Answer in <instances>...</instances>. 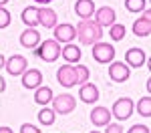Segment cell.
<instances>
[{
  "instance_id": "19",
  "label": "cell",
  "mask_w": 151,
  "mask_h": 133,
  "mask_svg": "<svg viewBox=\"0 0 151 133\" xmlns=\"http://www.w3.org/2000/svg\"><path fill=\"white\" fill-rule=\"evenodd\" d=\"M60 55L67 63H77V60H81V48L69 42L65 48H60Z\"/></svg>"
},
{
  "instance_id": "16",
  "label": "cell",
  "mask_w": 151,
  "mask_h": 133,
  "mask_svg": "<svg viewBox=\"0 0 151 133\" xmlns=\"http://www.w3.org/2000/svg\"><path fill=\"white\" fill-rule=\"evenodd\" d=\"M75 12H77V16H81L83 20L91 18L95 14V2L93 0H77L75 2Z\"/></svg>"
},
{
  "instance_id": "15",
  "label": "cell",
  "mask_w": 151,
  "mask_h": 133,
  "mask_svg": "<svg viewBox=\"0 0 151 133\" xmlns=\"http://www.w3.org/2000/svg\"><path fill=\"white\" fill-rule=\"evenodd\" d=\"M57 20V12L52 8H38V24H42L45 28H55Z\"/></svg>"
},
{
  "instance_id": "12",
  "label": "cell",
  "mask_w": 151,
  "mask_h": 133,
  "mask_svg": "<svg viewBox=\"0 0 151 133\" xmlns=\"http://www.w3.org/2000/svg\"><path fill=\"white\" fill-rule=\"evenodd\" d=\"M149 32H151V14H149V10H145L143 18H139V20L133 22V35L149 36Z\"/></svg>"
},
{
  "instance_id": "32",
  "label": "cell",
  "mask_w": 151,
  "mask_h": 133,
  "mask_svg": "<svg viewBox=\"0 0 151 133\" xmlns=\"http://www.w3.org/2000/svg\"><path fill=\"white\" fill-rule=\"evenodd\" d=\"M4 89H6V83H4V79H2V77H0V93H2V91H4Z\"/></svg>"
},
{
  "instance_id": "23",
  "label": "cell",
  "mask_w": 151,
  "mask_h": 133,
  "mask_svg": "<svg viewBox=\"0 0 151 133\" xmlns=\"http://www.w3.org/2000/svg\"><path fill=\"white\" fill-rule=\"evenodd\" d=\"M109 35L113 40H123L125 38V26L123 24H111L109 26Z\"/></svg>"
},
{
  "instance_id": "20",
  "label": "cell",
  "mask_w": 151,
  "mask_h": 133,
  "mask_svg": "<svg viewBox=\"0 0 151 133\" xmlns=\"http://www.w3.org/2000/svg\"><path fill=\"white\" fill-rule=\"evenodd\" d=\"M22 20L26 26H36L38 24V8H35V6H28V8H24L22 10Z\"/></svg>"
},
{
  "instance_id": "26",
  "label": "cell",
  "mask_w": 151,
  "mask_h": 133,
  "mask_svg": "<svg viewBox=\"0 0 151 133\" xmlns=\"http://www.w3.org/2000/svg\"><path fill=\"white\" fill-rule=\"evenodd\" d=\"M75 71H77V85L79 83H87V79H89V69H87L85 65H77Z\"/></svg>"
},
{
  "instance_id": "13",
  "label": "cell",
  "mask_w": 151,
  "mask_h": 133,
  "mask_svg": "<svg viewBox=\"0 0 151 133\" xmlns=\"http://www.w3.org/2000/svg\"><path fill=\"white\" fill-rule=\"evenodd\" d=\"M95 22L99 24L101 28L103 26H111V24H115V10L111 8V6H103V8H99L97 14H95Z\"/></svg>"
},
{
  "instance_id": "30",
  "label": "cell",
  "mask_w": 151,
  "mask_h": 133,
  "mask_svg": "<svg viewBox=\"0 0 151 133\" xmlns=\"http://www.w3.org/2000/svg\"><path fill=\"white\" fill-rule=\"evenodd\" d=\"M107 133H123V127L117 125V123H113V125L109 123V125H107Z\"/></svg>"
},
{
  "instance_id": "2",
  "label": "cell",
  "mask_w": 151,
  "mask_h": 133,
  "mask_svg": "<svg viewBox=\"0 0 151 133\" xmlns=\"http://www.w3.org/2000/svg\"><path fill=\"white\" fill-rule=\"evenodd\" d=\"M36 55H38L42 60H47V63H52V60L58 59V55H60V47H58V42L55 40V38H50V40H42V45L38 47Z\"/></svg>"
},
{
  "instance_id": "34",
  "label": "cell",
  "mask_w": 151,
  "mask_h": 133,
  "mask_svg": "<svg viewBox=\"0 0 151 133\" xmlns=\"http://www.w3.org/2000/svg\"><path fill=\"white\" fill-rule=\"evenodd\" d=\"M2 67H4V57L0 55V69H2Z\"/></svg>"
},
{
  "instance_id": "14",
  "label": "cell",
  "mask_w": 151,
  "mask_h": 133,
  "mask_svg": "<svg viewBox=\"0 0 151 133\" xmlns=\"http://www.w3.org/2000/svg\"><path fill=\"white\" fill-rule=\"evenodd\" d=\"M125 63H127V67H143L145 65V52L141 50V48H129L127 52H125Z\"/></svg>"
},
{
  "instance_id": "9",
  "label": "cell",
  "mask_w": 151,
  "mask_h": 133,
  "mask_svg": "<svg viewBox=\"0 0 151 133\" xmlns=\"http://www.w3.org/2000/svg\"><path fill=\"white\" fill-rule=\"evenodd\" d=\"M109 77H111V81H115V83H123V81L129 79V67L123 65V63H111V67H109Z\"/></svg>"
},
{
  "instance_id": "21",
  "label": "cell",
  "mask_w": 151,
  "mask_h": 133,
  "mask_svg": "<svg viewBox=\"0 0 151 133\" xmlns=\"http://www.w3.org/2000/svg\"><path fill=\"white\" fill-rule=\"evenodd\" d=\"M50 99H52V91H50L48 87H38V89H36V93H35V101L36 103L47 105Z\"/></svg>"
},
{
  "instance_id": "22",
  "label": "cell",
  "mask_w": 151,
  "mask_h": 133,
  "mask_svg": "<svg viewBox=\"0 0 151 133\" xmlns=\"http://www.w3.org/2000/svg\"><path fill=\"white\" fill-rule=\"evenodd\" d=\"M137 111L143 117H151V97H143L137 103Z\"/></svg>"
},
{
  "instance_id": "6",
  "label": "cell",
  "mask_w": 151,
  "mask_h": 133,
  "mask_svg": "<svg viewBox=\"0 0 151 133\" xmlns=\"http://www.w3.org/2000/svg\"><path fill=\"white\" fill-rule=\"evenodd\" d=\"M4 67H6L8 75H12V77H18V75H22V73L26 71L28 63H26V59H24L22 55H12L8 60H4Z\"/></svg>"
},
{
  "instance_id": "8",
  "label": "cell",
  "mask_w": 151,
  "mask_h": 133,
  "mask_svg": "<svg viewBox=\"0 0 151 133\" xmlns=\"http://www.w3.org/2000/svg\"><path fill=\"white\" fill-rule=\"evenodd\" d=\"M57 79L63 87H75L77 85V71H75V67H70V65L60 67L57 73Z\"/></svg>"
},
{
  "instance_id": "33",
  "label": "cell",
  "mask_w": 151,
  "mask_h": 133,
  "mask_svg": "<svg viewBox=\"0 0 151 133\" xmlns=\"http://www.w3.org/2000/svg\"><path fill=\"white\" fill-rule=\"evenodd\" d=\"M35 2H40V4H48V2H52V0H35Z\"/></svg>"
},
{
  "instance_id": "31",
  "label": "cell",
  "mask_w": 151,
  "mask_h": 133,
  "mask_svg": "<svg viewBox=\"0 0 151 133\" xmlns=\"http://www.w3.org/2000/svg\"><path fill=\"white\" fill-rule=\"evenodd\" d=\"M0 133H14L10 127H0Z\"/></svg>"
},
{
  "instance_id": "18",
  "label": "cell",
  "mask_w": 151,
  "mask_h": 133,
  "mask_svg": "<svg viewBox=\"0 0 151 133\" xmlns=\"http://www.w3.org/2000/svg\"><path fill=\"white\" fill-rule=\"evenodd\" d=\"M38 40H40V35L36 32L35 28H26L22 35H20V45L26 48H32L38 45Z\"/></svg>"
},
{
  "instance_id": "24",
  "label": "cell",
  "mask_w": 151,
  "mask_h": 133,
  "mask_svg": "<svg viewBox=\"0 0 151 133\" xmlns=\"http://www.w3.org/2000/svg\"><path fill=\"white\" fill-rule=\"evenodd\" d=\"M125 6H127L129 12H141V10H145L147 0H125Z\"/></svg>"
},
{
  "instance_id": "27",
  "label": "cell",
  "mask_w": 151,
  "mask_h": 133,
  "mask_svg": "<svg viewBox=\"0 0 151 133\" xmlns=\"http://www.w3.org/2000/svg\"><path fill=\"white\" fill-rule=\"evenodd\" d=\"M8 24H10V12L0 6V28H6Z\"/></svg>"
},
{
  "instance_id": "35",
  "label": "cell",
  "mask_w": 151,
  "mask_h": 133,
  "mask_svg": "<svg viewBox=\"0 0 151 133\" xmlns=\"http://www.w3.org/2000/svg\"><path fill=\"white\" fill-rule=\"evenodd\" d=\"M6 2H8V0H0V6H2V4H6Z\"/></svg>"
},
{
  "instance_id": "11",
  "label": "cell",
  "mask_w": 151,
  "mask_h": 133,
  "mask_svg": "<svg viewBox=\"0 0 151 133\" xmlns=\"http://www.w3.org/2000/svg\"><path fill=\"white\" fill-rule=\"evenodd\" d=\"M42 83V73L36 69H28L22 73V85L26 89H38Z\"/></svg>"
},
{
  "instance_id": "36",
  "label": "cell",
  "mask_w": 151,
  "mask_h": 133,
  "mask_svg": "<svg viewBox=\"0 0 151 133\" xmlns=\"http://www.w3.org/2000/svg\"><path fill=\"white\" fill-rule=\"evenodd\" d=\"M91 133H99V131H91Z\"/></svg>"
},
{
  "instance_id": "25",
  "label": "cell",
  "mask_w": 151,
  "mask_h": 133,
  "mask_svg": "<svg viewBox=\"0 0 151 133\" xmlns=\"http://www.w3.org/2000/svg\"><path fill=\"white\" fill-rule=\"evenodd\" d=\"M38 121H40L42 125H52V123H55V111H52V109H42V111L38 113Z\"/></svg>"
},
{
  "instance_id": "17",
  "label": "cell",
  "mask_w": 151,
  "mask_h": 133,
  "mask_svg": "<svg viewBox=\"0 0 151 133\" xmlns=\"http://www.w3.org/2000/svg\"><path fill=\"white\" fill-rule=\"evenodd\" d=\"M79 99H83L85 103H95V101H99V89L91 83H85L79 91Z\"/></svg>"
},
{
  "instance_id": "28",
  "label": "cell",
  "mask_w": 151,
  "mask_h": 133,
  "mask_svg": "<svg viewBox=\"0 0 151 133\" xmlns=\"http://www.w3.org/2000/svg\"><path fill=\"white\" fill-rule=\"evenodd\" d=\"M127 133H149V127L147 125H133Z\"/></svg>"
},
{
  "instance_id": "4",
  "label": "cell",
  "mask_w": 151,
  "mask_h": 133,
  "mask_svg": "<svg viewBox=\"0 0 151 133\" xmlns=\"http://www.w3.org/2000/svg\"><path fill=\"white\" fill-rule=\"evenodd\" d=\"M52 101V111L55 113H58V115H67V113H70V111H75V97L70 95H58L55 97V99H50Z\"/></svg>"
},
{
  "instance_id": "3",
  "label": "cell",
  "mask_w": 151,
  "mask_h": 133,
  "mask_svg": "<svg viewBox=\"0 0 151 133\" xmlns=\"http://www.w3.org/2000/svg\"><path fill=\"white\" fill-rule=\"evenodd\" d=\"M131 113H133V101L129 99V97H123V99H117L115 105H113V111H111V115L117 117L119 121H125L131 117Z\"/></svg>"
},
{
  "instance_id": "10",
  "label": "cell",
  "mask_w": 151,
  "mask_h": 133,
  "mask_svg": "<svg viewBox=\"0 0 151 133\" xmlns=\"http://www.w3.org/2000/svg\"><path fill=\"white\" fill-rule=\"evenodd\" d=\"M111 111L107 107H95L91 111V123L97 125V127H105V125H109V121H111Z\"/></svg>"
},
{
  "instance_id": "29",
  "label": "cell",
  "mask_w": 151,
  "mask_h": 133,
  "mask_svg": "<svg viewBox=\"0 0 151 133\" xmlns=\"http://www.w3.org/2000/svg\"><path fill=\"white\" fill-rule=\"evenodd\" d=\"M20 133H40V131L36 129L35 125H28V123H24L22 127H20Z\"/></svg>"
},
{
  "instance_id": "1",
  "label": "cell",
  "mask_w": 151,
  "mask_h": 133,
  "mask_svg": "<svg viewBox=\"0 0 151 133\" xmlns=\"http://www.w3.org/2000/svg\"><path fill=\"white\" fill-rule=\"evenodd\" d=\"M75 30H77V36H79V40H81L83 45H95V42H99V38L103 36L101 26L95 22V20H91V18L81 20Z\"/></svg>"
},
{
  "instance_id": "5",
  "label": "cell",
  "mask_w": 151,
  "mask_h": 133,
  "mask_svg": "<svg viewBox=\"0 0 151 133\" xmlns=\"http://www.w3.org/2000/svg\"><path fill=\"white\" fill-rule=\"evenodd\" d=\"M93 59L97 63H111V60L115 59V48L111 47V45H107V42H95L93 47Z\"/></svg>"
},
{
  "instance_id": "7",
  "label": "cell",
  "mask_w": 151,
  "mask_h": 133,
  "mask_svg": "<svg viewBox=\"0 0 151 133\" xmlns=\"http://www.w3.org/2000/svg\"><path fill=\"white\" fill-rule=\"evenodd\" d=\"M55 40L57 42H70L75 36H77V30H75V26L73 24H57L55 26Z\"/></svg>"
}]
</instances>
